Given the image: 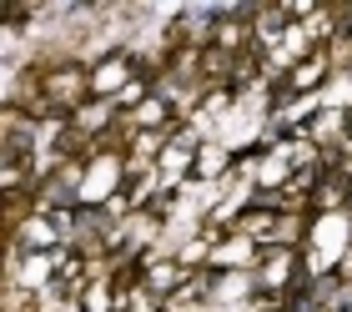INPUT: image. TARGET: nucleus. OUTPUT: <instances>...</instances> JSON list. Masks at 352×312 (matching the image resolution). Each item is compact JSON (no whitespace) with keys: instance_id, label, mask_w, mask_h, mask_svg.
I'll return each mask as SVG.
<instances>
[{"instance_id":"nucleus-1","label":"nucleus","mask_w":352,"mask_h":312,"mask_svg":"<svg viewBox=\"0 0 352 312\" xmlns=\"http://www.w3.org/2000/svg\"><path fill=\"white\" fill-rule=\"evenodd\" d=\"M257 262H262V242H252L242 232H227L212 247V262H206V267L212 272H257Z\"/></svg>"},{"instance_id":"nucleus-4","label":"nucleus","mask_w":352,"mask_h":312,"mask_svg":"<svg viewBox=\"0 0 352 312\" xmlns=\"http://www.w3.org/2000/svg\"><path fill=\"white\" fill-rule=\"evenodd\" d=\"M267 312H287V302H282V307H267Z\"/></svg>"},{"instance_id":"nucleus-3","label":"nucleus","mask_w":352,"mask_h":312,"mask_svg":"<svg viewBox=\"0 0 352 312\" xmlns=\"http://www.w3.org/2000/svg\"><path fill=\"white\" fill-rule=\"evenodd\" d=\"M338 277H342V282H347V287H352V252H347V257H342V267H338Z\"/></svg>"},{"instance_id":"nucleus-2","label":"nucleus","mask_w":352,"mask_h":312,"mask_svg":"<svg viewBox=\"0 0 352 312\" xmlns=\"http://www.w3.org/2000/svg\"><path fill=\"white\" fill-rule=\"evenodd\" d=\"M257 272H212V312L217 307H247L257 298Z\"/></svg>"}]
</instances>
